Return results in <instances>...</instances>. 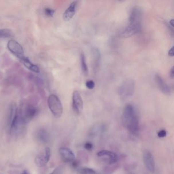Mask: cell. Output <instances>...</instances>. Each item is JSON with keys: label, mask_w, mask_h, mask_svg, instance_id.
Segmentation results:
<instances>
[{"label": "cell", "mask_w": 174, "mask_h": 174, "mask_svg": "<svg viewBox=\"0 0 174 174\" xmlns=\"http://www.w3.org/2000/svg\"><path fill=\"white\" fill-rule=\"evenodd\" d=\"M142 15L143 12L140 7L135 6L133 8L129 15V24L121 33L122 37H130L141 31Z\"/></svg>", "instance_id": "obj_1"}, {"label": "cell", "mask_w": 174, "mask_h": 174, "mask_svg": "<svg viewBox=\"0 0 174 174\" xmlns=\"http://www.w3.org/2000/svg\"><path fill=\"white\" fill-rule=\"evenodd\" d=\"M124 125L129 132L137 135L139 132V118L137 112L132 105L127 104L124 108L122 114Z\"/></svg>", "instance_id": "obj_2"}, {"label": "cell", "mask_w": 174, "mask_h": 174, "mask_svg": "<svg viewBox=\"0 0 174 174\" xmlns=\"http://www.w3.org/2000/svg\"><path fill=\"white\" fill-rule=\"evenodd\" d=\"M49 108L52 114L56 118H60L63 113L62 103L59 97L55 95H50L48 100Z\"/></svg>", "instance_id": "obj_3"}, {"label": "cell", "mask_w": 174, "mask_h": 174, "mask_svg": "<svg viewBox=\"0 0 174 174\" xmlns=\"http://www.w3.org/2000/svg\"><path fill=\"white\" fill-rule=\"evenodd\" d=\"M135 83L132 79L126 80L118 89V95L122 99H127L132 96L134 93Z\"/></svg>", "instance_id": "obj_4"}, {"label": "cell", "mask_w": 174, "mask_h": 174, "mask_svg": "<svg viewBox=\"0 0 174 174\" xmlns=\"http://www.w3.org/2000/svg\"><path fill=\"white\" fill-rule=\"evenodd\" d=\"M51 154V151L49 147L45 148L38 154L35 157V163L38 167H42L46 166L49 162Z\"/></svg>", "instance_id": "obj_5"}, {"label": "cell", "mask_w": 174, "mask_h": 174, "mask_svg": "<svg viewBox=\"0 0 174 174\" xmlns=\"http://www.w3.org/2000/svg\"><path fill=\"white\" fill-rule=\"evenodd\" d=\"M7 48L10 52L19 58L20 60L26 57L24 55L23 47L15 40H10L7 44Z\"/></svg>", "instance_id": "obj_6"}, {"label": "cell", "mask_w": 174, "mask_h": 174, "mask_svg": "<svg viewBox=\"0 0 174 174\" xmlns=\"http://www.w3.org/2000/svg\"><path fill=\"white\" fill-rule=\"evenodd\" d=\"M73 108L75 112L78 115H81L83 108V102L81 95L77 91H74L73 94Z\"/></svg>", "instance_id": "obj_7"}, {"label": "cell", "mask_w": 174, "mask_h": 174, "mask_svg": "<svg viewBox=\"0 0 174 174\" xmlns=\"http://www.w3.org/2000/svg\"><path fill=\"white\" fill-rule=\"evenodd\" d=\"M97 155L98 157L102 158L108 165L117 163L118 160V157L117 154L112 151L108 150L99 151L97 153Z\"/></svg>", "instance_id": "obj_8"}, {"label": "cell", "mask_w": 174, "mask_h": 174, "mask_svg": "<svg viewBox=\"0 0 174 174\" xmlns=\"http://www.w3.org/2000/svg\"><path fill=\"white\" fill-rule=\"evenodd\" d=\"M144 164L146 169L151 173H153L155 169V163L153 156L151 152L146 150L144 151L143 155Z\"/></svg>", "instance_id": "obj_9"}, {"label": "cell", "mask_w": 174, "mask_h": 174, "mask_svg": "<svg viewBox=\"0 0 174 174\" xmlns=\"http://www.w3.org/2000/svg\"><path fill=\"white\" fill-rule=\"evenodd\" d=\"M59 153L63 162L72 163L75 160V155L70 148L67 147H61L59 148Z\"/></svg>", "instance_id": "obj_10"}, {"label": "cell", "mask_w": 174, "mask_h": 174, "mask_svg": "<svg viewBox=\"0 0 174 174\" xmlns=\"http://www.w3.org/2000/svg\"><path fill=\"white\" fill-rule=\"evenodd\" d=\"M37 112V110L35 107L32 105H28L26 107L23 113H21V118L25 124L30 121L34 116Z\"/></svg>", "instance_id": "obj_11"}, {"label": "cell", "mask_w": 174, "mask_h": 174, "mask_svg": "<svg viewBox=\"0 0 174 174\" xmlns=\"http://www.w3.org/2000/svg\"><path fill=\"white\" fill-rule=\"evenodd\" d=\"M78 2L74 1L70 4L69 7L67 8L63 15V18L65 21H69L74 16L77 9Z\"/></svg>", "instance_id": "obj_12"}, {"label": "cell", "mask_w": 174, "mask_h": 174, "mask_svg": "<svg viewBox=\"0 0 174 174\" xmlns=\"http://www.w3.org/2000/svg\"><path fill=\"white\" fill-rule=\"evenodd\" d=\"M155 80L158 87L163 93L165 95H169L171 93V88L160 75H156Z\"/></svg>", "instance_id": "obj_13"}, {"label": "cell", "mask_w": 174, "mask_h": 174, "mask_svg": "<svg viewBox=\"0 0 174 174\" xmlns=\"http://www.w3.org/2000/svg\"><path fill=\"white\" fill-rule=\"evenodd\" d=\"M92 53L93 56V70L95 73L97 72L99 69L100 64H101V56L99 50L96 48H93L92 49Z\"/></svg>", "instance_id": "obj_14"}, {"label": "cell", "mask_w": 174, "mask_h": 174, "mask_svg": "<svg viewBox=\"0 0 174 174\" xmlns=\"http://www.w3.org/2000/svg\"><path fill=\"white\" fill-rule=\"evenodd\" d=\"M37 139L42 143H48L50 139L49 133L44 129H40L37 131Z\"/></svg>", "instance_id": "obj_15"}, {"label": "cell", "mask_w": 174, "mask_h": 174, "mask_svg": "<svg viewBox=\"0 0 174 174\" xmlns=\"http://www.w3.org/2000/svg\"><path fill=\"white\" fill-rule=\"evenodd\" d=\"M21 62L23 63L25 67H26L28 69L30 70L32 72L35 73H39L40 72V69L37 67V65H35L31 62L30 60L27 57H25V58L21 60Z\"/></svg>", "instance_id": "obj_16"}, {"label": "cell", "mask_w": 174, "mask_h": 174, "mask_svg": "<svg viewBox=\"0 0 174 174\" xmlns=\"http://www.w3.org/2000/svg\"><path fill=\"white\" fill-rule=\"evenodd\" d=\"M121 165L119 163H115L114 164L108 165L104 169V173L105 174H112L116 171H118Z\"/></svg>", "instance_id": "obj_17"}, {"label": "cell", "mask_w": 174, "mask_h": 174, "mask_svg": "<svg viewBox=\"0 0 174 174\" xmlns=\"http://www.w3.org/2000/svg\"><path fill=\"white\" fill-rule=\"evenodd\" d=\"M106 129V127L104 125H101L94 126L91 130L90 134L91 136H95L96 135L101 134L104 132Z\"/></svg>", "instance_id": "obj_18"}, {"label": "cell", "mask_w": 174, "mask_h": 174, "mask_svg": "<svg viewBox=\"0 0 174 174\" xmlns=\"http://www.w3.org/2000/svg\"><path fill=\"white\" fill-rule=\"evenodd\" d=\"M80 61H81L82 70L84 74L87 75L88 73V67L86 63V57L85 56V54L83 53H81Z\"/></svg>", "instance_id": "obj_19"}, {"label": "cell", "mask_w": 174, "mask_h": 174, "mask_svg": "<svg viewBox=\"0 0 174 174\" xmlns=\"http://www.w3.org/2000/svg\"><path fill=\"white\" fill-rule=\"evenodd\" d=\"M77 172L80 174H96L94 169L87 167H78Z\"/></svg>", "instance_id": "obj_20"}, {"label": "cell", "mask_w": 174, "mask_h": 174, "mask_svg": "<svg viewBox=\"0 0 174 174\" xmlns=\"http://www.w3.org/2000/svg\"><path fill=\"white\" fill-rule=\"evenodd\" d=\"M78 156L80 162L87 163L88 161V156L87 154L84 151H79L78 153Z\"/></svg>", "instance_id": "obj_21"}, {"label": "cell", "mask_w": 174, "mask_h": 174, "mask_svg": "<svg viewBox=\"0 0 174 174\" xmlns=\"http://www.w3.org/2000/svg\"><path fill=\"white\" fill-rule=\"evenodd\" d=\"M12 32L9 29H0V38H8L10 36H11Z\"/></svg>", "instance_id": "obj_22"}, {"label": "cell", "mask_w": 174, "mask_h": 174, "mask_svg": "<svg viewBox=\"0 0 174 174\" xmlns=\"http://www.w3.org/2000/svg\"><path fill=\"white\" fill-rule=\"evenodd\" d=\"M44 12L47 16L52 17L55 13V10L49 8H46L44 9Z\"/></svg>", "instance_id": "obj_23"}, {"label": "cell", "mask_w": 174, "mask_h": 174, "mask_svg": "<svg viewBox=\"0 0 174 174\" xmlns=\"http://www.w3.org/2000/svg\"><path fill=\"white\" fill-rule=\"evenodd\" d=\"M86 86L87 87V88H88L89 89H93L95 87V82L93 80H87L86 82V83H85Z\"/></svg>", "instance_id": "obj_24"}, {"label": "cell", "mask_w": 174, "mask_h": 174, "mask_svg": "<svg viewBox=\"0 0 174 174\" xmlns=\"http://www.w3.org/2000/svg\"><path fill=\"white\" fill-rule=\"evenodd\" d=\"M63 167L62 166H59L54 170L52 173L50 174H62Z\"/></svg>", "instance_id": "obj_25"}, {"label": "cell", "mask_w": 174, "mask_h": 174, "mask_svg": "<svg viewBox=\"0 0 174 174\" xmlns=\"http://www.w3.org/2000/svg\"><path fill=\"white\" fill-rule=\"evenodd\" d=\"M167 135V131L165 130H160L158 133V136L159 138H163Z\"/></svg>", "instance_id": "obj_26"}, {"label": "cell", "mask_w": 174, "mask_h": 174, "mask_svg": "<svg viewBox=\"0 0 174 174\" xmlns=\"http://www.w3.org/2000/svg\"><path fill=\"white\" fill-rule=\"evenodd\" d=\"M84 148L87 150H91L93 148V144L90 142H87L84 145Z\"/></svg>", "instance_id": "obj_27"}, {"label": "cell", "mask_w": 174, "mask_h": 174, "mask_svg": "<svg viewBox=\"0 0 174 174\" xmlns=\"http://www.w3.org/2000/svg\"><path fill=\"white\" fill-rule=\"evenodd\" d=\"M169 56L171 57H173L174 56V46H172L171 49H169Z\"/></svg>", "instance_id": "obj_28"}, {"label": "cell", "mask_w": 174, "mask_h": 174, "mask_svg": "<svg viewBox=\"0 0 174 174\" xmlns=\"http://www.w3.org/2000/svg\"><path fill=\"white\" fill-rule=\"evenodd\" d=\"M169 77H171L172 79H173L174 77V67H173L172 69L169 71Z\"/></svg>", "instance_id": "obj_29"}, {"label": "cell", "mask_w": 174, "mask_h": 174, "mask_svg": "<svg viewBox=\"0 0 174 174\" xmlns=\"http://www.w3.org/2000/svg\"><path fill=\"white\" fill-rule=\"evenodd\" d=\"M169 24H170V26L172 27V28H173L174 27V19H171L169 21Z\"/></svg>", "instance_id": "obj_30"}, {"label": "cell", "mask_w": 174, "mask_h": 174, "mask_svg": "<svg viewBox=\"0 0 174 174\" xmlns=\"http://www.w3.org/2000/svg\"><path fill=\"white\" fill-rule=\"evenodd\" d=\"M21 174H29V173H28L27 171L25 170V171H24L23 172V173H21Z\"/></svg>", "instance_id": "obj_31"}]
</instances>
